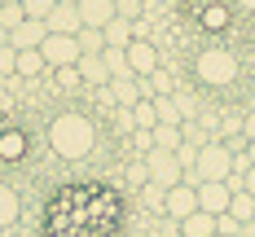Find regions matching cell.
<instances>
[{
  "label": "cell",
  "instance_id": "1",
  "mask_svg": "<svg viewBox=\"0 0 255 237\" xmlns=\"http://www.w3.org/2000/svg\"><path fill=\"white\" fill-rule=\"evenodd\" d=\"M93 141H97V128L79 110H66V114H57L49 123V145H53V154H62V158L93 154Z\"/></svg>",
  "mask_w": 255,
  "mask_h": 237
},
{
  "label": "cell",
  "instance_id": "2",
  "mask_svg": "<svg viewBox=\"0 0 255 237\" xmlns=\"http://www.w3.org/2000/svg\"><path fill=\"white\" fill-rule=\"evenodd\" d=\"M233 171V150L225 145V141H207L203 150H198V158H194V167L185 171V184H207V180H229Z\"/></svg>",
  "mask_w": 255,
  "mask_h": 237
},
{
  "label": "cell",
  "instance_id": "3",
  "mask_svg": "<svg viewBox=\"0 0 255 237\" xmlns=\"http://www.w3.org/2000/svg\"><path fill=\"white\" fill-rule=\"evenodd\" d=\"M198 79L203 83H233L238 79V57L229 49H203L198 53Z\"/></svg>",
  "mask_w": 255,
  "mask_h": 237
},
{
  "label": "cell",
  "instance_id": "4",
  "mask_svg": "<svg viewBox=\"0 0 255 237\" xmlns=\"http://www.w3.org/2000/svg\"><path fill=\"white\" fill-rule=\"evenodd\" d=\"M40 53H44V66H49V71H62V66H75L79 62V40L75 35H44V44H40Z\"/></svg>",
  "mask_w": 255,
  "mask_h": 237
},
{
  "label": "cell",
  "instance_id": "5",
  "mask_svg": "<svg viewBox=\"0 0 255 237\" xmlns=\"http://www.w3.org/2000/svg\"><path fill=\"white\" fill-rule=\"evenodd\" d=\"M145 171H150V184H163V189H176L185 180V167L176 162V154L167 150H150L145 154Z\"/></svg>",
  "mask_w": 255,
  "mask_h": 237
},
{
  "label": "cell",
  "instance_id": "6",
  "mask_svg": "<svg viewBox=\"0 0 255 237\" xmlns=\"http://www.w3.org/2000/svg\"><path fill=\"white\" fill-rule=\"evenodd\" d=\"M124 53H128V71L136 79H150L154 71H158V44H154V40H132Z\"/></svg>",
  "mask_w": 255,
  "mask_h": 237
},
{
  "label": "cell",
  "instance_id": "7",
  "mask_svg": "<svg viewBox=\"0 0 255 237\" xmlns=\"http://www.w3.org/2000/svg\"><path fill=\"white\" fill-rule=\"evenodd\" d=\"M198 211V189L194 184L180 180L176 189H167V202H163V215H172V220H185V215H194Z\"/></svg>",
  "mask_w": 255,
  "mask_h": 237
},
{
  "label": "cell",
  "instance_id": "8",
  "mask_svg": "<svg viewBox=\"0 0 255 237\" xmlns=\"http://www.w3.org/2000/svg\"><path fill=\"white\" fill-rule=\"evenodd\" d=\"M75 71H79V83H88V88H110V71H106L102 53H79Z\"/></svg>",
  "mask_w": 255,
  "mask_h": 237
},
{
  "label": "cell",
  "instance_id": "9",
  "mask_svg": "<svg viewBox=\"0 0 255 237\" xmlns=\"http://www.w3.org/2000/svg\"><path fill=\"white\" fill-rule=\"evenodd\" d=\"M229 202H233V189H229L225 180L198 184V207H203V211H211V215H225V211H229Z\"/></svg>",
  "mask_w": 255,
  "mask_h": 237
},
{
  "label": "cell",
  "instance_id": "10",
  "mask_svg": "<svg viewBox=\"0 0 255 237\" xmlns=\"http://www.w3.org/2000/svg\"><path fill=\"white\" fill-rule=\"evenodd\" d=\"M44 26H49L53 35H79V31H84L75 4H53V13L44 18Z\"/></svg>",
  "mask_w": 255,
  "mask_h": 237
},
{
  "label": "cell",
  "instance_id": "11",
  "mask_svg": "<svg viewBox=\"0 0 255 237\" xmlns=\"http://www.w3.org/2000/svg\"><path fill=\"white\" fill-rule=\"evenodd\" d=\"M75 9H79V22L97 26V31H106L110 18H119V13H115V0H79Z\"/></svg>",
  "mask_w": 255,
  "mask_h": 237
},
{
  "label": "cell",
  "instance_id": "12",
  "mask_svg": "<svg viewBox=\"0 0 255 237\" xmlns=\"http://www.w3.org/2000/svg\"><path fill=\"white\" fill-rule=\"evenodd\" d=\"M44 35H49V26L40 22V18H26L18 31H9V49H40Z\"/></svg>",
  "mask_w": 255,
  "mask_h": 237
},
{
  "label": "cell",
  "instance_id": "13",
  "mask_svg": "<svg viewBox=\"0 0 255 237\" xmlns=\"http://www.w3.org/2000/svg\"><path fill=\"white\" fill-rule=\"evenodd\" d=\"M216 233V215H211V211H194V215H185V220H180V237H211Z\"/></svg>",
  "mask_w": 255,
  "mask_h": 237
},
{
  "label": "cell",
  "instance_id": "14",
  "mask_svg": "<svg viewBox=\"0 0 255 237\" xmlns=\"http://www.w3.org/2000/svg\"><path fill=\"white\" fill-rule=\"evenodd\" d=\"M110 97L119 101V110H132V105L141 101V83H136V75H128V79H110Z\"/></svg>",
  "mask_w": 255,
  "mask_h": 237
},
{
  "label": "cell",
  "instance_id": "15",
  "mask_svg": "<svg viewBox=\"0 0 255 237\" xmlns=\"http://www.w3.org/2000/svg\"><path fill=\"white\" fill-rule=\"evenodd\" d=\"M49 66H44V53L40 49H18V66H13V75L18 79H35V75H44Z\"/></svg>",
  "mask_w": 255,
  "mask_h": 237
},
{
  "label": "cell",
  "instance_id": "16",
  "mask_svg": "<svg viewBox=\"0 0 255 237\" xmlns=\"http://www.w3.org/2000/svg\"><path fill=\"white\" fill-rule=\"evenodd\" d=\"M150 136H154V150H167V154H176L180 150V123H154L150 128Z\"/></svg>",
  "mask_w": 255,
  "mask_h": 237
},
{
  "label": "cell",
  "instance_id": "17",
  "mask_svg": "<svg viewBox=\"0 0 255 237\" xmlns=\"http://www.w3.org/2000/svg\"><path fill=\"white\" fill-rule=\"evenodd\" d=\"M132 44V22L128 18H110L106 22V49H128Z\"/></svg>",
  "mask_w": 255,
  "mask_h": 237
},
{
  "label": "cell",
  "instance_id": "18",
  "mask_svg": "<svg viewBox=\"0 0 255 237\" xmlns=\"http://www.w3.org/2000/svg\"><path fill=\"white\" fill-rule=\"evenodd\" d=\"M18 211H22V202H18V193H13V189H9L4 180H0V229L18 224Z\"/></svg>",
  "mask_w": 255,
  "mask_h": 237
},
{
  "label": "cell",
  "instance_id": "19",
  "mask_svg": "<svg viewBox=\"0 0 255 237\" xmlns=\"http://www.w3.org/2000/svg\"><path fill=\"white\" fill-rule=\"evenodd\" d=\"M128 119H132V128H145V132H150L154 123H158V114H154V101H150V97H141V101L128 110Z\"/></svg>",
  "mask_w": 255,
  "mask_h": 237
},
{
  "label": "cell",
  "instance_id": "20",
  "mask_svg": "<svg viewBox=\"0 0 255 237\" xmlns=\"http://www.w3.org/2000/svg\"><path fill=\"white\" fill-rule=\"evenodd\" d=\"M180 136H185V145H194V150H203L207 141H216V136L207 132V123H198V119H185V123H180Z\"/></svg>",
  "mask_w": 255,
  "mask_h": 237
},
{
  "label": "cell",
  "instance_id": "21",
  "mask_svg": "<svg viewBox=\"0 0 255 237\" xmlns=\"http://www.w3.org/2000/svg\"><path fill=\"white\" fill-rule=\"evenodd\" d=\"M229 215L238 220V224H247V220H255V198L247 193V189H238V193H233V202H229Z\"/></svg>",
  "mask_w": 255,
  "mask_h": 237
},
{
  "label": "cell",
  "instance_id": "22",
  "mask_svg": "<svg viewBox=\"0 0 255 237\" xmlns=\"http://www.w3.org/2000/svg\"><path fill=\"white\" fill-rule=\"evenodd\" d=\"M102 57H106V71H110V79H128V75H132V71H128V53H124V49H106Z\"/></svg>",
  "mask_w": 255,
  "mask_h": 237
},
{
  "label": "cell",
  "instance_id": "23",
  "mask_svg": "<svg viewBox=\"0 0 255 237\" xmlns=\"http://www.w3.org/2000/svg\"><path fill=\"white\" fill-rule=\"evenodd\" d=\"M75 40H79V49H84V53H106V31H97V26H84Z\"/></svg>",
  "mask_w": 255,
  "mask_h": 237
},
{
  "label": "cell",
  "instance_id": "24",
  "mask_svg": "<svg viewBox=\"0 0 255 237\" xmlns=\"http://www.w3.org/2000/svg\"><path fill=\"white\" fill-rule=\"evenodd\" d=\"M22 22H26L22 4H0V26H4V31H18Z\"/></svg>",
  "mask_w": 255,
  "mask_h": 237
},
{
  "label": "cell",
  "instance_id": "25",
  "mask_svg": "<svg viewBox=\"0 0 255 237\" xmlns=\"http://www.w3.org/2000/svg\"><path fill=\"white\" fill-rule=\"evenodd\" d=\"M115 13L128 18V22H136V18H145V0H115Z\"/></svg>",
  "mask_w": 255,
  "mask_h": 237
},
{
  "label": "cell",
  "instance_id": "26",
  "mask_svg": "<svg viewBox=\"0 0 255 237\" xmlns=\"http://www.w3.org/2000/svg\"><path fill=\"white\" fill-rule=\"evenodd\" d=\"M128 184H132V189H145V184H150V171H145V158L128 162Z\"/></svg>",
  "mask_w": 255,
  "mask_h": 237
},
{
  "label": "cell",
  "instance_id": "27",
  "mask_svg": "<svg viewBox=\"0 0 255 237\" xmlns=\"http://www.w3.org/2000/svg\"><path fill=\"white\" fill-rule=\"evenodd\" d=\"M53 4H57V0H22V13H26V18H40V22H44V18L53 13Z\"/></svg>",
  "mask_w": 255,
  "mask_h": 237
},
{
  "label": "cell",
  "instance_id": "28",
  "mask_svg": "<svg viewBox=\"0 0 255 237\" xmlns=\"http://www.w3.org/2000/svg\"><path fill=\"white\" fill-rule=\"evenodd\" d=\"M145 202H150L154 211H163V202H167V189H163V184H145Z\"/></svg>",
  "mask_w": 255,
  "mask_h": 237
},
{
  "label": "cell",
  "instance_id": "29",
  "mask_svg": "<svg viewBox=\"0 0 255 237\" xmlns=\"http://www.w3.org/2000/svg\"><path fill=\"white\" fill-rule=\"evenodd\" d=\"M238 229H242V224L233 220L229 211H225V215H216V233H225V237H238Z\"/></svg>",
  "mask_w": 255,
  "mask_h": 237
},
{
  "label": "cell",
  "instance_id": "30",
  "mask_svg": "<svg viewBox=\"0 0 255 237\" xmlns=\"http://www.w3.org/2000/svg\"><path fill=\"white\" fill-rule=\"evenodd\" d=\"M13 66H18V49H0V75H13Z\"/></svg>",
  "mask_w": 255,
  "mask_h": 237
},
{
  "label": "cell",
  "instance_id": "31",
  "mask_svg": "<svg viewBox=\"0 0 255 237\" xmlns=\"http://www.w3.org/2000/svg\"><path fill=\"white\" fill-rule=\"evenodd\" d=\"M242 136H247V141H255V110L242 119Z\"/></svg>",
  "mask_w": 255,
  "mask_h": 237
},
{
  "label": "cell",
  "instance_id": "32",
  "mask_svg": "<svg viewBox=\"0 0 255 237\" xmlns=\"http://www.w3.org/2000/svg\"><path fill=\"white\" fill-rule=\"evenodd\" d=\"M242 189L255 198V167H247V171H242Z\"/></svg>",
  "mask_w": 255,
  "mask_h": 237
},
{
  "label": "cell",
  "instance_id": "33",
  "mask_svg": "<svg viewBox=\"0 0 255 237\" xmlns=\"http://www.w3.org/2000/svg\"><path fill=\"white\" fill-rule=\"evenodd\" d=\"M238 237H255V220H247V224L238 229Z\"/></svg>",
  "mask_w": 255,
  "mask_h": 237
},
{
  "label": "cell",
  "instance_id": "34",
  "mask_svg": "<svg viewBox=\"0 0 255 237\" xmlns=\"http://www.w3.org/2000/svg\"><path fill=\"white\" fill-rule=\"evenodd\" d=\"M247 162L255 167V141H247Z\"/></svg>",
  "mask_w": 255,
  "mask_h": 237
},
{
  "label": "cell",
  "instance_id": "35",
  "mask_svg": "<svg viewBox=\"0 0 255 237\" xmlns=\"http://www.w3.org/2000/svg\"><path fill=\"white\" fill-rule=\"evenodd\" d=\"M4 44H9V31H4V26H0V49H4Z\"/></svg>",
  "mask_w": 255,
  "mask_h": 237
},
{
  "label": "cell",
  "instance_id": "36",
  "mask_svg": "<svg viewBox=\"0 0 255 237\" xmlns=\"http://www.w3.org/2000/svg\"><path fill=\"white\" fill-rule=\"evenodd\" d=\"M238 4H242V9H255V0H238Z\"/></svg>",
  "mask_w": 255,
  "mask_h": 237
},
{
  "label": "cell",
  "instance_id": "37",
  "mask_svg": "<svg viewBox=\"0 0 255 237\" xmlns=\"http://www.w3.org/2000/svg\"><path fill=\"white\" fill-rule=\"evenodd\" d=\"M0 4H22V0H0Z\"/></svg>",
  "mask_w": 255,
  "mask_h": 237
},
{
  "label": "cell",
  "instance_id": "38",
  "mask_svg": "<svg viewBox=\"0 0 255 237\" xmlns=\"http://www.w3.org/2000/svg\"><path fill=\"white\" fill-rule=\"evenodd\" d=\"M57 4H79V0H57Z\"/></svg>",
  "mask_w": 255,
  "mask_h": 237
},
{
  "label": "cell",
  "instance_id": "39",
  "mask_svg": "<svg viewBox=\"0 0 255 237\" xmlns=\"http://www.w3.org/2000/svg\"><path fill=\"white\" fill-rule=\"evenodd\" d=\"M211 237H225V233H211Z\"/></svg>",
  "mask_w": 255,
  "mask_h": 237
}]
</instances>
